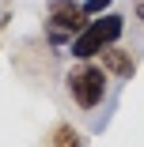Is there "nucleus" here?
Returning <instances> with one entry per match:
<instances>
[{
    "mask_svg": "<svg viewBox=\"0 0 144 147\" xmlns=\"http://www.w3.org/2000/svg\"><path fill=\"white\" fill-rule=\"evenodd\" d=\"M87 23V11H83V0H49L46 4V42L53 49H65Z\"/></svg>",
    "mask_w": 144,
    "mask_h": 147,
    "instance_id": "nucleus-2",
    "label": "nucleus"
},
{
    "mask_svg": "<svg viewBox=\"0 0 144 147\" xmlns=\"http://www.w3.org/2000/svg\"><path fill=\"white\" fill-rule=\"evenodd\" d=\"M8 19H12V11L4 8V0H0V30H4V26H8Z\"/></svg>",
    "mask_w": 144,
    "mask_h": 147,
    "instance_id": "nucleus-8",
    "label": "nucleus"
},
{
    "mask_svg": "<svg viewBox=\"0 0 144 147\" xmlns=\"http://www.w3.org/2000/svg\"><path fill=\"white\" fill-rule=\"evenodd\" d=\"M125 34V19L118 11H102V15H91L87 23H83V30L68 42V53L76 57V61H95V57L110 45H118Z\"/></svg>",
    "mask_w": 144,
    "mask_h": 147,
    "instance_id": "nucleus-1",
    "label": "nucleus"
},
{
    "mask_svg": "<svg viewBox=\"0 0 144 147\" xmlns=\"http://www.w3.org/2000/svg\"><path fill=\"white\" fill-rule=\"evenodd\" d=\"M133 15H136V23H144V0H133Z\"/></svg>",
    "mask_w": 144,
    "mask_h": 147,
    "instance_id": "nucleus-7",
    "label": "nucleus"
},
{
    "mask_svg": "<svg viewBox=\"0 0 144 147\" xmlns=\"http://www.w3.org/2000/svg\"><path fill=\"white\" fill-rule=\"evenodd\" d=\"M65 91L80 109H95L106 98V68L91 64V61H80L68 76H65Z\"/></svg>",
    "mask_w": 144,
    "mask_h": 147,
    "instance_id": "nucleus-3",
    "label": "nucleus"
},
{
    "mask_svg": "<svg viewBox=\"0 0 144 147\" xmlns=\"http://www.w3.org/2000/svg\"><path fill=\"white\" fill-rule=\"evenodd\" d=\"M110 4H114V0H83V11H87V19H91V15H102Z\"/></svg>",
    "mask_w": 144,
    "mask_h": 147,
    "instance_id": "nucleus-6",
    "label": "nucleus"
},
{
    "mask_svg": "<svg viewBox=\"0 0 144 147\" xmlns=\"http://www.w3.org/2000/svg\"><path fill=\"white\" fill-rule=\"evenodd\" d=\"M49 143H53V147H83V132H80V128H72L68 121H61V125H53Z\"/></svg>",
    "mask_w": 144,
    "mask_h": 147,
    "instance_id": "nucleus-5",
    "label": "nucleus"
},
{
    "mask_svg": "<svg viewBox=\"0 0 144 147\" xmlns=\"http://www.w3.org/2000/svg\"><path fill=\"white\" fill-rule=\"evenodd\" d=\"M99 57H102V68H106V76H118V79H133V76H136V57H133L129 49L110 45V49H102Z\"/></svg>",
    "mask_w": 144,
    "mask_h": 147,
    "instance_id": "nucleus-4",
    "label": "nucleus"
}]
</instances>
